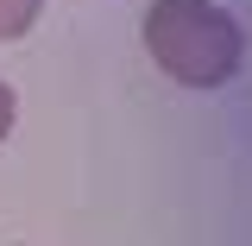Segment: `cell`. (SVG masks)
I'll use <instances>...</instances> for the list:
<instances>
[{
	"instance_id": "6da1fadb",
	"label": "cell",
	"mask_w": 252,
	"mask_h": 246,
	"mask_svg": "<svg viewBox=\"0 0 252 246\" xmlns=\"http://www.w3.org/2000/svg\"><path fill=\"white\" fill-rule=\"evenodd\" d=\"M145 38H152V51L183 82H215V76H227V63L240 57L233 26L220 13H208L202 0H164L152 13V26H145Z\"/></svg>"
},
{
	"instance_id": "7a4b0ae2",
	"label": "cell",
	"mask_w": 252,
	"mask_h": 246,
	"mask_svg": "<svg viewBox=\"0 0 252 246\" xmlns=\"http://www.w3.org/2000/svg\"><path fill=\"white\" fill-rule=\"evenodd\" d=\"M13 126V89H0V133Z\"/></svg>"
}]
</instances>
